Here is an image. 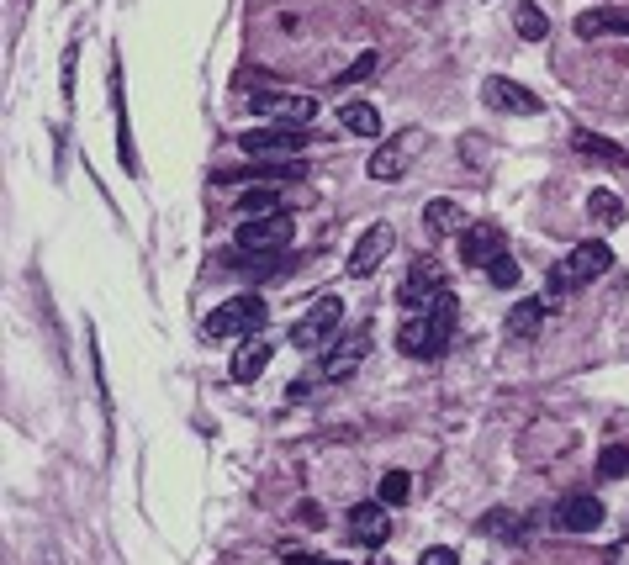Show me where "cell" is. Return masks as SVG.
Returning a JSON list of instances; mask_svg holds the SVG:
<instances>
[{
    "instance_id": "obj_1",
    "label": "cell",
    "mask_w": 629,
    "mask_h": 565,
    "mask_svg": "<svg viewBox=\"0 0 629 565\" xmlns=\"http://www.w3.org/2000/svg\"><path fill=\"white\" fill-rule=\"evenodd\" d=\"M450 333H455V291L444 286L429 307L413 312L397 333V349L402 354H418V360H439L444 349H450Z\"/></svg>"
},
{
    "instance_id": "obj_2",
    "label": "cell",
    "mask_w": 629,
    "mask_h": 565,
    "mask_svg": "<svg viewBox=\"0 0 629 565\" xmlns=\"http://www.w3.org/2000/svg\"><path fill=\"white\" fill-rule=\"evenodd\" d=\"M265 296H228L222 307L207 312V338H259V328H265Z\"/></svg>"
},
{
    "instance_id": "obj_3",
    "label": "cell",
    "mask_w": 629,
    "mask_h": 565,
    "mask_svg": "<svg viewBox=\"0 0 629 565\" xmlns=\"http://www.w3.org/2000/svg\"><path fill=\"white\" fill-rule=\"evenodd\" d=\"M608 270H614V249H608V243H582L577 254H566L561 265L550 270V291L566 296L571 286H582V280H598V275H608Z\"/></svg>"
},
{
    "instance_id": "obj_4",
    "label": "cell",
    "mask_w": 629,
    "mask_h": 565,
    "mask_svg": "<svg viewBox=\"0 0 629 565\" xmlns=\"http://www.w3.org/2000/svg\"><path fill=\"white\" fill-rule=\"evenodd\" d=\"M254 117H270L275 127H307L318 117V101L296 96V90H259L254 96Z\"/></svg>"
},
{
    "instance_id": "obj_5",
    "label": "cell",
    "mask_w": 629,
    "mask_h": 565,
    "mask_svg": "<svg viewBox=\"0 0 629 565\" xmlns=\"http://www.w3.org/2000/svg\"><path fill=\"white\" fill-rule=\"evenodd\" d=\"M291 212H275V217H244L238 222V254H259V249H286L291 243Z\"/></svg>"
},
{
    "instance_id": "obj_6",
    "label": "cell",
    "mask_w": 629,
    "mask_h": 565,
    "mask_svg": "<svg viewBox=\"0 0 629 565\" xmlns=\"http://www.w3.org/2000/svg\"><path fill=\"white\" fill-rule=\"evenodd\" d=\"M481 101H487L497 117H540V96L524 90L518 80H508V74H492V80L481 85Z\"/></svg>"
},
{
    "instance_id": "obj_7",
    "label": "cell",
    "mask_w": 629,
    "mask_h": 565,
    "mask_svg": "<svg viewBox=\"0 0 629 565\" xmlns=\"http://www.w3.org/2000/svg\"><path fill=\"white\" fill-rule=\"evenodd\" d=\"M365 354H370V323H365V328H349V333L339 338V344L328 349V360H323V370H318V375H323V381H349V375L360 370Z\"/></svg>"
},
{
    "instance_id": "obj_8",
    "label": "cell",
    "mask_w": 629,
    "mask_h": 565,
    "mask_svg": "<svg viewBox=\"0 0 629 565\" xmlns=\"http://www.w3.org/2000/svg\"><path fill=\"white\" fill-rule=\"evenodd\" d=\"M339 317H344V301H339V296H323L318 307H312L302 323L291 328V344H296V349H318V344H328L333 328H339Z\"/></svg>"
},
{
    "instance_id": "obj_9",
    "label": "cell",
    "mask_w": 629,
    "mask_h": 565,
    "mask_svg": "<svg viewBox=\"0 0 629 565\" xmlns=\"http://www.w3.org/2000/svg\"><path fill=\"white\" fill-rule=\"evenodd\" d=\"M439 291H444V270L434 265V259H418V265L402 275V286H397V301H402L407 312H423V307H429V301H434Z\"/></svg>"
},
{
    "instance_id": "obj_10",
    "label": "cell",
    "mask_w": 629,
    "mask_h": 565,
    "mask_svg": "<svg viewBox=\"0 0 629 565\" xmlns=\"http://www.w3.org/2000/svg\"><path fill=\"white\" fill-rule=\"evenodd\" d=\"M312 133L307 127H254V133L238 138L244 154H296V148H307Z\"/></svg>"
},
{
    "instance_id": "obj_11",
    "label": "cell",
    "mask_w": 629,
    "mask_h": 565,
    "mask_svg": "<svg viewBox=\"0 0 629 565\" xmlns=\"http://www.w3.org/2000/svg\"><path fill=\"white\" fill-rule=\"evenodd\" d=\"M418 148V133L407 127V133H397V138H386L376 154H370V180H402L407 175V154Z\"/></svg>"
},
{
    "instance_id": "obj_12",
    "label": "cell",
    "mask_w": 629,
    "mask_h": 565,
    "mask_svg": "<svg viewBox=\"0 0 629 565\" xmlns=\"http://www.w3.org/2000/svg\"><path fill=\"white\" fill-rule=\"evenodd\" d=\"M349 534H355L360 544H370V550H381V544L392 539V513H386V502L349 507Z\"/></svg>"
},
{
    "instance_id": "obj_13",
    "label": "cell",
    "mask_w": 629,
    "mask_h": 565,
    "mask_svg": "<svg viewBox=\"0 0 629 565\" xmlns=\"http://www.w3.org/2000/svg\"><path fill=\"white\" fill-rule=\"evenodd\" d=\"M392 243H397V233L386 228V222L365 228V233H360V243H355V254H349V275H370L386 254H392Z\"/></svg>"
},
{
    "instance_id": "obj_14",
    "label": "cell",
    "mask_w": 629,
    "mask_h": 565,
    "mask_svg": "<svg viewBox=\"0 0 629 565\" xmlns=\"http://www.w3.org/2000/svg\"><path fill=\"white\" fill-rule=\"evenodd\" d=\"M561 529L566 534H592L603 523V502L598 497H587V492H571V497H561Z\"/></svg>"
},
{
    "instance_id": "obj_15",
    "label": "cell",
    "mask_w": 629,
    "mask_h": 565,
    "mask_svg": "<svg viewBox=\"0 0 629 565\" xmlns=\"http://www.w3.org/2000/svg\"><path fill=\"white\" fill-rule=\"evenodd\" d=\"M497 254H503V233H497L492 222H471L466 238H460V259H466V265H481V270H487Z\"/></svg>"
},
{
    "instance_id": "obj_16",
    "label": "cell",
    "mask_w": 629,
    "mask_h": 565,
    "mask_svg": "<svg viewBox=\"0 0 629 565\" xmlns=\"http://www.w3.org/2000/svg\"><path fill=\"white\" fill-rule=\"evenodd\" d=\"M571 32H577V37H608V32H624V37H629V11H619V6H592V11H577Z\"/></svg>"
},
{
    "instance_id": "obj_17",
    "label": "cell",
    "mask_w": 629,
    "mask_h": 565,
    "mask_svg": "<svg viewBox=\"0 0 629 565\" xmlns=\"http://www.w3.org/2000/svg\"><path fill=\"white\" fill-rule=\"evenodd\" d=\"M296 180V175H307V164L302 159H275V164H244V169H222V185H228V180Z\"/></svg>"
},
{
    "instance_id": "obj_18",
    "label": "cell",
    "mask_w": 629,
    "mask_h": 565,
    "mask_svg": "<svg viewBox=\"0 0 629 565\" xmlns=\"http://www.w3.org/2000/svg\"><path fill=\"white\" fill-rule=\"evenodd\" d=\"M423 228H429L434 238H444V233L466 228V212H460V201H450V196H434L429 206H423Z\"/></svg>"
},
{
    "instance_id": "obj_19",
    "label": "cell",
    "mask_w": 629,
    "mask_h": 565,
    "mask_svg": "<svg viewBox=\"0 0 629 565\" xmlns=\"http://www.w3.org/2000/svg\"><path fill=\"white\" fill-rule=\"evenodd\" d=\"M265 365H270V344H265V338H249V344L233 354V381L249 386V381H259V370H265Z\"/></svg>"
},
{
    "instance_id": "obj_20",
    "label": "cell",
    "mask_w": 629,
    "mask_h": 565,
    "mask_svg": "<svg viewBox=\"0 0 629 565\" xmlns=\"http://www.w3.org/2000/svg\"><path fill=\"white\" fill-rule=\"evenodd\" d=\"M571 148H577L582 159H592V164H624V148L608 143V138H598V133H587V127L571 133Z\"/></svg>"
},
{
    "instance_id": "obj_21",
    "label": "cell",
    "mask_w": 629,
    "mask_h": 565,
    "mask_svg": "<svg viewBox=\"0 0 629 565\" xmlns=\"http://www.w3.org/2000/svg\"><path fill=\"white\" fill-rule=\"evenodd\" d=\"M513 32L524 37V43H545V37H550V16L534 6V0H518V6H513Z\"/></svg>"
},
{
    "instance_id": "obj_22",
    "label": "cell",
    "mask_w": 629,
    "mask_h": 565,
    "mask_svg": "<svg viewBox=\"0 0 629 565\" xmlns=\"http://www.w3.org/2000/svg\"><path fill=\"white\" fill-rule=\"evenodd\" d=\"M339 117H344V133H355V138H381V111L370 106V101H349Z\"/></svg>"
},
{
    "instance_id": "obj_23",
    "label": "cell",
    "mask_w": 629,
    "mask_h": 565,
    "mask_svg": "<svg viewBox=\"0 0 629 565\" xmlns=\"http://www.w3.org/2000/svg\"><path fill=\"white\" fill-rule=\"evenodd\" d=\"M281 201L286 196L275 191V185H249V191L238 196V212H244V217H275V212H286Z\"/></svg>"
},
{
    "instance_id": "obj_24",
    "label": "cell",
    "mask_w": 629,
    "mask_h": 565,
    "mask_svg": "<svg viewBox=\"0 0 629 565\" xmlns=\"http://www.w3.org/2000/svg\"><path fill=\"white\" fill-rule=\"evenodd\" d=\"M540 328H545V301H540V296L518 301V307L508 312V333H513V338H534Z\"/></svg>"
},
{
    "instance_id": "obj_25",
    "label": "cell",
    "mask_w": 629,
    "mask_h": 565,
    "mask_svg": "<svg viewBox=\"0 0 629 565\" xmlns=\"http://www.w3.org/2000/svg\"><path fill=\"white\" fill-rule=\"evenodd\" d=\"M376 497L386 507H407V502H413V476H407V470H386L381 486H376Z\"/></svg>"
},
{
    "instance_id": "obj_26",
    "label": "cell",
    "mask_w": 629,
    "mask_h": 565,
    "mask_svg": "<svg viewBox=\"0 0 629 565\" xmlns=\"http://www.w3.org/2000/svg\"><path fill=\"white\" fill-rule=\"evenodd\" d=\"M587 212L603 222V228H614V222H624V201L614 196V191H592L587 196Z\"/></svg>"
},
{
    "instance_id": "obj_27",
    "label": "cell",
    "mask_w": 629,
    "mask_h": 565,
    "mask_svg": "<svg viewBox=\"0 0 629 565\" xmlns=\"http://www.w3.org/2000/svg\"><path fill=\"white\" fill-rule=\"evenodd\" d=\"M598 476L603 481H624L629 476V444H608L598 455Z\"/></svg>"
},
{
    "instance_id": "obj_28",
    "label": "cell",
    "mask_w": 629,
    "mask_h": 565,
    "mask_svg": "<svg viewBox=\"0 0 629 565\" xmlns=\"http://www.w3.org/2000/svg\"><path fill=\"white\" fill-rule=\"evenodd\" d=\"M281 259H286V249H259V254H238V265H244L249 275H275Z\"/></svg>"
},
{
    "instance_id": "obj_29",
    "label": "cell",
    "mask_w": 629,
    "mask_h": 565,
    "mask_svg": "<svg viewBox=\"0 0 629 565\" xmlns=\"http://www.w3.org/2000/svg\"><path fill=\"white\" fill-rule=\"evenodd\" d=\"M487 280H492V286H518V259L503 249V254H497L492 265H487Z\"/></svg>"
},
{
    "instance_id": "obj_30",
    "label": "cell",
    "mask_w": 629,
    "mask_h": 565,
    "mask_svg": "<svg viewBox=\"0 0 629 565\" xmlns=\"http://www.w3.org/2000/svg\"><path fill=\"white\" fill-rule=\"evenodd\" d=\"M487 529H492V534H503L508 544H518V539H524V523H518L513 513H492V518H487Z\"/></svg>"
},
{
    "instance_id": "obj_31",
    "label": "cell",
    "mask_w": 629,
    "mask_h": 565,
    "mask_svg": "<svg viewBox=\"0 0 629 565\" xmlns=\"http://www.w3.org/2000/svg\"><path fill=\"white\" fill-rule=\"evenodd\" d=\"M370 74H376V48H370V53H360V59H355V64H349V69L339 74V80H349V85H360V80H370Z\"/></svg>"
},
{
    "instance_id": "obj_32",
    "label": "cell",
    "mask_w": 629,
    "mask_h": 565,
    "mask_svg": "<svg viewBox=\"0 0 629 565\" xmlns=\"http://www.w3.org/2000/svg\"><path fill=\"white\" fill-rule=\"evenodd\" d=\"M418 565H455V550H444V544H434V550H423Z\"/></svg>"
},
{
    "instance_id": "obj_33",
    "label": "cell",
    "mask_w": 629,
    "mask_h": 565,
    "mask_svg": "<svg viewBox=\"0 0 629 565\" xmlns=\"http://www.w3.org/2000/svg\"><path fill=\"white\" fill-rule=\"evenodd\" d=\"M286 565H339V560H323V555H307V550H286Z\"/></svg>"
}]
</instances>
